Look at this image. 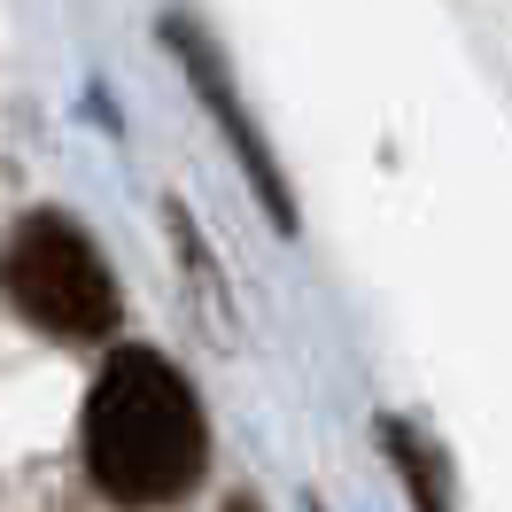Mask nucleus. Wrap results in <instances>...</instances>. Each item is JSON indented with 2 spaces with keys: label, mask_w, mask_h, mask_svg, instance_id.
I'll return each instance as SVG.
<instances>
[{
  "label": "nucleus",
  "mask_w": 512,
  "mask_h": 512,
  "mask_svg": "<svg viewBox=\"0 0 512 512\" xmlns=\"http://www.w3.org/2000/svg\"><path fill=\"white\" fill-rule=\"evenodd\" d=\"M210 435L194 388L148 350H117L86 396V474L117 505H179L202 481Z\"/></svg>",
  "instance_id": "f257e3e1"
},
{
  "label": "nucleus",
  "mask_w": 512,
  "mask_h": 512,
  "mask_svg": "<svg viewBox=\"0 0 512 512\" xmlns=\"http://www.w3.org/2000/svg\"><path fill=\"white\" fill-rule=\"evenodd\" d=\"M0 288H8V303L32 326H47V334H78V342H86V334H101V326L117 319V280H109L101 249L63 218H24L8 233Z\"/></svg>",
  "instance_id": "f03ea898"
},
{
  "label": "nucleus",
  "mask_w": 512,
  "mask_h": 512,
  "mask_svg": "<svg viewBox=\"0 0 512 512\" xmlns=\"http://www.w3.org/2000/svg\"><path fill=\"white\" fill-rule=\"evenodd\" d=\"M171 47H179V63H187V78H194V94H202V109L225 125V140H233V156H241V171H249V187L272 202V218H280V233H295V194H288V179H280V163H272V148L256 140V125H249V109H241V94H233V78H225V63L202 47V39L187 32V24H171Z\"/></svg>",
  "instance_id": "7ed1b4c3"
},
{
  "label": "nucleus",
  "mask_w": 512,
  "mask_h": 512,
  "mask_svg": "<svg viewBox=\"0 0 512 512\" xmlns=\"http://www.w3.org/2000/svg\"><path fill=\"white\" fill-rule=\"evenodd\" d=\"M381 443H388V458H396V474L412 481V505H419V512H450L443 458L419 443V427H404V419H381Z\"/></svg>",
  "instance_id": "20e7f679"
},
{
  "label": "nucleus",
  "mask_w": 512,
  "mask_h": 512,
  "mask_svg": "<svg viewBox=\"0 0 512 512\" xmlns=\"http://www.w3.org/2000/svg\"><path fill=\"white\" fill-rule=\"evenodd\" d=\"M233 512H249V505H233Z\"/></svg>",
  "instance_id": "39448f33"
}]
</instances>
